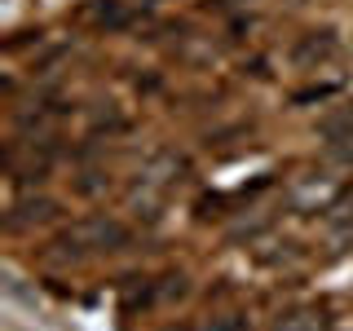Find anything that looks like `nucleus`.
<instances>
[{
  "label": "nucleus",
  "instance_id": "obj_5",
  "mask_svg": "<svg viewBox=\"0 0 353 331\" xmlns=\"http://www.w3.org/2000/svg\"><path fill=\"white\" fill-rule=\"evenodd\" d=\"M309 53H318V58H331V53H336V44H331V40H305L301 49H296V58L305 62Z\"/></svg>",
  "mask_w": 353,
  "mask_h": 331
},
{
  "label": "nucleus",
  "instance_id": "obj_3",
  "mask_svg": "<svg viewBox=\"0 0 353 331\" xmlns=\"http://www.w3.org/2000/svg\"><path fill=\"white\" fill-rule=\"evenodd\" d=\"M279 331H323V318H318L314 309H296V314L279 318Z\"/></svg>",
  "mask_w": 353,
  "mask_h": 331
},
{
  "label": "nucleus",
  "instance_id": "obj_2",
  "mask_svg": "<svg viewBox=\"0 0 353 331\" xmlns=\"http://www.w3.org/2000/svg\"><path fill=\"white\" fill-rule=\"evenodd\" d=\"M66 248L75 243V252H97V248H119V243H128V230L119 225V221H84V225H75L71 234L62 239Z\"/></svg>",
  "mask_w": 353,
  "mask_h": 331
},
{
  "label": "nucleus",
  "instance_id": "obj_4",
  "mask_svg": "<svg viewBox=\"0 0 353 331\" xmlns=\"http://www.w3.org/2000/svg\"><path fill=\"white\" fill-rule=\"evenodd\" d=\"M323 132L327 137H336V141H353V115L345 110V115H327L323 119Z\"/></svg>",
  "mask_w": 353,
  "mask_h": 331
},
{
  "label": "nucleus",
  "instance_id": "obj_1",
  "mask_svg": "<svg viewBox=\"0 0 353 331\" xmlns=\"http://www.w3.org/2000/svg\"><path fill=\"white\" fill-rule=\"evenodd\" d=\"M345 194V181L340 177H327V172H314V177H301V181L292 185V203L305 208V212H323V208H331L336 199Z\"/></svg>",
  "mask_w": 353,
  "mask_h": 331
}]
</instances>
